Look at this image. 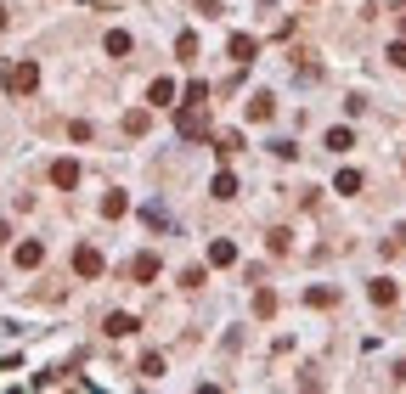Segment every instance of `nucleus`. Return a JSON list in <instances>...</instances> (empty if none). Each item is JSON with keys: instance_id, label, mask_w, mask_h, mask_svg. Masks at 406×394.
Listing matches in <instances>:
<instances>
[{"instance_id": "nucleus-29", "label": "nucleus", "mask_w": 406, "mask_h": 394, "mask_svg": "<svg viewBox=\"0 0 406 394\" xmlns=\"http://www.w3.org/2000/svg\"><path fill=\"white\" fill-rule=\"evenodd\" d=\"M395 383H406V361H400V366H395Z\"/></svg>"}, {"instance_id": "nucleus-21", "label": "nucleus", "mask_w": 406, "mask_h": 394, "mask_svg": "<svg viewBox=\"0 0 406 394\" xmlns=\"http://www.w3.org/2000/svg\"><path fill=\"white\" fill-rule=\"evenodd\" d=\"M125 129H130V136H147L152 118H147V113H125Z\"/></svg>"}, {"instance_id": "nucleus-19", "label": "nucleus", "mask_w": 406, "mask_h": 394, "mask_svg": "<svg viewBox=\"0 0 406 394\" xmlns=\"http://www.w3.org/2000/svg\"><path fill=\"white\" fill-rule=\"evenodd\" d=\"M175 57H181V62L197 57V34H181V39H175Z\"/></svg>"}, {"instance_id": "nucleus-11", "label": "nucleus", "mask_w": 406, "mask_h": 394, "mask_svg": "<svg viewBox=\"0 0 406 394\" xmlns=\"http://www.w3.org/2000/svg\"><path fill=\"white\" fill-rule=\"evenodd\" d=\"M147 102H152V107H170V102H175V79H152V84H147Z\"/></svg>"}, {"instance_id": "nucleus-13", "label": "nucleus", "mask_w": 406, "mask_h": 394, "mask_svg": "<svg viewBox=\"0 0 406 394\" xmlns=\"http://www.w3.org/2000/svg\"><path fill=\"white\" fill-rule=\"evenodd\" d=\"M395 293H400V287H395L389 276H378V282H367V298H373V304H395Z\"/></svg>"}, {"instance_id": "nucleus-17", "label": "nucleus", "mask_w": 406, "mask_h": 394, "mask_svg": "<svg viewBox=\"0 0 406 394\" xmlns=\"http://www.w3.org/2000/svg\"><path fill=\"white\" fill-rule=\"evenodd\" d=\"M125 208H130V197H125V192H107V197H102V214H107V220H118Z\"/></svg>"}, {"instance_id": "nucleus-24", "label": "nucleus", "mask_w": 406, "mask_h": 394, "mask_svg": "<svg viewBox=\"0 0 406 394\" xmlns=\"http://www.w3.org/2000/svg\"><path fill=\"white\" fill-rule=\"evenodd\" d=\"M305 298H310V304H316V310H328V304H333V298H339V293H333V287H310V293H305Z\"/></svg>"}, {"instance_id": "nucleus-5", "label": "nucleus", "mask_w": 406, "mask_h": 394, "mask_svg": "<svg viewBox=\"0 0 406 394\" xmlns=\"http://www.w3.org/2000/svg\"><path fill=\"white\" fill-rule=\"evenodd\" d=\"M51 186H57V192H73V186H79V163H73V158H57V163H51Z\"/></svg>"}, {"instance_id": "nucleus-6", "label": "nucleus", "mask_w": 406, "mask_h": 394, "mask_svg": "<svg viewBox=\"0 0 406 394\" xmlns=\"http://www.w3.org/2000/svg\"><path fill=\"white\" fill-rule=\"evenodd\" d=\"M254 51H260L254 34H231V39H226V57H231V62H254Z\"/></svg>"}, {"instance_id": "nucleus-30", "label": "nucleus", "mask_w": 406, "mask_h": 394, "mask_svg": "<svg viewBox=\"0 0 406 394\" xmlns=\"http://www.w3.org/2000/svg\"><path fill=\"white\" fill-rule=\"evenodd\" d=\"M6 237H12V231H6V220H0V248H6Z\"/></svg>"}, {"instance_id": "nucleus-31", "label": "nucleus", "mask_w": 406, "mask_h": 394, "mask_svg": "<svg viewBox=\"0 0 406 394\" xmlns=\"http://www.w3.org/2000/svg\"><path fill=\"white\" fill-rule=\"evenodd\" d=\"M0 28H6V6H0Z\"/></svg>"}, {"instance_id": "nucleus-12", "label": "nucleus", "mask_w": 406, "mask_h": 394, "mask_svg": "<svg viewBox=\"0 0 406 394\" xmlns=\"http://www.w3.org/2000/svg\"><path fill=\"white\" fill-rule=\"evenodd\" d=\"M333 192H339V197H355V192H361V169H339V174H333Z\"/></svg>"}, {"instance_id": "nucleus-4", "label": "nucleus", "mask_w": 406, "mask_h": 394, "mask_svg": "<svg viewBox=\"0 0 406 394\" xmlns=\"http://www.w3.org/2000/svg\"><path fill=\"white\" fill-rule=\"evenodd\" d=\"M17 271H34V265H46V242H39V237H28V242H17Z\"/></svg>"}, {"instance_id": "nucleus-32", "label": "nucleus", "mask_w": 406, "mask_h": 394, "mask_svg": "<svg viewBox=\"0 0 406 394\" xmlns=\"http://www.w3.org/2000/svg\"><path fill=\"white\" fill-rule=\"evenodd\" d=\"M400 34H406V17H400Z\"/></svg>"}, {"instance_id": "nucleus-14", "label": "nucleus", "mask_w": 406, "mask_h": 394, "mask_svg": "<svg viewBox=\"0 0 406 394\" xmlns=\"http://www.w3.org/2000/svg\"><path fill=\"white\" fill-rule=\"evenodd\" d=\"M209 192H215V197H220V203H231V197H237V174H231V169H220V174H215V186H209Z\"/></svg>"}, {"instance_id": "nucleus-1", "label": "nucleus", "mask_w": 406, "mask_h": 394, "mask_svg": "<svg viewBox=\"0 0 406 394\" xmlns=\"http://www.w3.org/2000/svg\"><path fill=\"white\" fill-rule=\"evenodd\" d=\"M34 91H39V62H34V57L12 62V68H6V96H34Z\"/></svg>"}, {"instance_id": "nucleus-20", "label": "nucleus", "mask_w": 406, "mask_h": 394, "mask_svg": "<svg viewBox=\"0 0 406 394\" xmlns=\"http://www.w3.org/2000/svg\"><path fill=\"white\" fill-rule=\"evenodd\" d=\"M136 372H141V377H164V355H141Z\"/></svg>"}, {"instance_id": "nucleus-27", "label": "nucleus", "mask_w": 406, "mask_h": 394, "mask_svg": "<svg viewBox=\"0 0 406 394\" xmlns=\"http://www.w3.org/2000/svg\"><path fill=\"white\" fill-rule=\"evenodd\" d=\"M181 287H203V265H186L181 271Z\"/></svg>"}, {"instance_id": "nucleus-15", "label": "nucleus", "mask_w": 406, "mask_h": 394, "mask_svg": "<svg viewBox=\"0 0 406 394\" xmlns=\"http://www.w3.org/2000/svg\"><path fill=\"white\" fill-rule=\"evenodd\" d=\"M130 276H136V282H152V276H158V253H136Z\"/></svg>"}, {"instance_id": "nucleus-28", "label": "nucleus", "mask_w": 406, "mask_h": 394, "mask_svg": "<svg viewBox=\"0 0 406 394\" xmlns=\"http://www.w3.org/2000/svg\"><path fill=\"white\" fill-rule=\"evenodd\" d=\"M384 57H389V62H395V68H406V39H395V46H389V51H384Z\"/></svg>"}, {"instance_id": "nucleus-26", "label": "nucleus", "mask_w": 406, "mask_h": 394, "mask_svg": "<svg viewBox=\"0 0 406 394\" xmlns=\"http://www.w3.org/2000/svg\"><path fill=\"white\" fill-rule=\"evenodd\" d=\"M68 136H73V141H91V136H96V124H91V118H73Z\"/></svg>"}, {"instance_id": "nucleus-16", "label": "nucleus", "mask_w": 406, "mask_h": 394, "mask_svg": "<svg viewBox=\"0 0 406 394\" xmlns=\"http://www.w3.org/2000/svg\"><path fill=\"white\" fill-rule=\"evenodd\" d=\"M350 147H355V136H350L344 124H333V129H328V152H350Z\"/></svg>"}, {"instance_id": "nucleus-23", "label": "nucleus", "mask_w": 406, "mask_h": 394, "mask_svg": "<svg viewBox=\"0 0 406 394\" xmlns=\"http://www.w3.org/2000/svg\"><path fill=\"white\" fill-rule=\"evenodd\" d=\"M203 96H209V84L192 79V84H186V107H203Z\"/></svg>"}, {"instance_id": "nucleus-22", "label": "nucleus", "mask_w": 406, "mask_h": 394, "mask_svg": "<svg viewBox=\"0 0 406 394\" xmlns=\"http://www.w3.org/2000/svg\"><path fill=\"white\" fill-rule=\"evenodd\" d=\"M237 147H242V136H237V129H226V136H220V141H215V152H220V158H231V152H237Z\"/></svg>"}, {"instance_id": "nucleus-2", "label": "nucleus", "mask_w": 406, "mask_h": 394, "mask_svg": "<svg viewBox=\"0 0 406 394\" xmlns=\"http://www.w3.org/2000/svg\"><path fill=\"white\" fill-rule=\"evenodd\" d=\"M175 129H181V141H197V136H209V118H203V107H181Z\"/></svg>"}, {"instance_id": "nucleus-8", "label": "nucleus", "mask_w": 406, "mask_h": 394, "mask_svg": "<svg viewBox=\"0 0 406 394\" xmlns=\"http://www.w3.org/2000/svg\"><path fill=\"white\" fill-rule=\"evenodd\" d=\"M271 113H276V96H271V91H254V96H249V118H254V124H265Z\"/></svg>"}, {"instance_id": "nucleus-3", "label": "nucleus", "mask_w": 406, "mask_h": 394, "mask_svg": "<svg viewBox=\"0 0 406 394\" xmlns=\"http://www.w3.org/2000/svg\"><path fill=\"white\" fill-rule=\"evenodd\" d=\"M73 271L85 276V282H96V276H102V253H96L91 242H85V248H73Z\"/></svg>"}, {"instance_id": "nucleus-25", "label": "nucleus", "mask_w": 406, "mask_h": 394, "mask_svg": "<svg viewBox=\"0 0 406 394\" xmlns=\"http://www.w3.org/2000/svg\"><path fill=\"white\" fill-rule=\"evenodd\" d=\"M265 248H271V253H288V248H294V237H288V231H271V237H265Z\"/></svg>"}, {"instance_id": "nucleus-7", "label": "nucleus", "mask_w": 406, "mask_h": 394, "mask_svg": "<svg viewBox=\"0 0 406 394\" xmlns=\"http://www.w3.org/2000/svg\"><path fill=\"white\" fill-rule=\"evenodd\" d=\"M136 327H141V321H136V316H125V310H113V316L102 321V332H107V338H130Z\"/></svg>"}, {"instance_id": "nucleus-10", "label": "nucleus", "mask_w": 406, "mask_h": 394, "mask_svg": "<svg viewBox=\"0 0 406 394\" xmlns=\"http://www.w3.org/2000/svg\"><path fill=\"white\" fill-rule=\"evenodd\" d=\"M102 51H107V57H130V51H136V39H130L125 28H113V34L102 39Z\"/></svg>"}, {"instance_id": "nucleus-18", "label": "nucleus", "mask_w": 406, "mask_h": 394, "mask_svg": "<svg viewBox=\"0 0 406 394\" xmlns=\"http://www.w3.org/2000/svg\"><path fill=\"white\" fill-rule=\"evenodd\" d=\"M254 316H260V321H265V316H276V293H265V287L254 293Z\"/></svg>"}, {"instance_id": "nucleus-9", "label": "nucleus", "mask_w": 406, "mask_h": 394, "mask_svg": "<svg viewBox=\"0 0 406 394\" xmlns=\"http://www.w3.org/2000/svg\"><path fill=\"white\" fill-rule=\"evenodd\" d=\"M209 265H237V242L231 237H215L209 242Z\"/></svg>"}]
</instances>
